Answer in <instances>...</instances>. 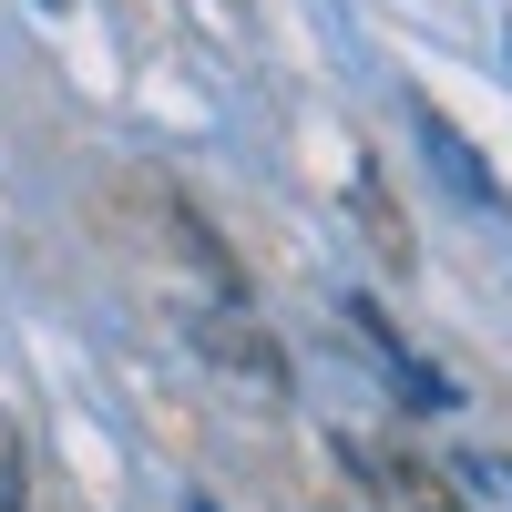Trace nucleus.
<instances>
[{
	"label": "nucleus",
	"mask_w": 512,
	"mask_h": 512,
	"mask_svg": "<svg viewBox=\"0 0 512 512\" xmlns=\"http://www.w3.org/2000/svg\"><path fill=\"white\" fill-rule=\"evenodd\" d=\"M41 11H62V0H41Z\"/></svg>",
	"instance_id": "nucleus-8"
},
{
	"label": "nucleus",
	"mask_w": 512,
	"mask_h": 512,
	"mask_svg": "<svg viewBox=\"0 0 512 512\" xmlns=\"http://www.w3.org/2000/svg\"><path fill=\"white\" fill-rule=\"evenodd\" d=\"M195 349L216 359L226 379H246L256 400H287V349H277L256 318H226V308H216V318H195Z\"/></svg>",
	"instance_id": "nucleus-1"
},
{
	"label": "nucleus",
	"mask_w": 512,
	"mask_h": 512,
	"mask_svg": "<svg viewBox=\"0 0 512 512\" xmlns=\"http://www.w3.org/2000/svg\"><path fill=\"white\" fill-rule=\"evenodd\" d=\"M390 390H400L410 410H451V379H431V369H420L410 349H390Z\"/></svg>",
	"instance_id": "nucleus-5"
},
{
	"label": "nucleus",
	"mask_w": 512,
	"mask_h": 512,
	"mask_svg": "<svg viewBox=\"0 0 512 512\" xmlns=\"http://www.w3.org/2000/svg\"><path fill=\"white\" fill-rule=\"evenodd\" d=\"M410 134H420V154H431V175L461 195V205H482V216H502V175L451 134V113H431V103H410Z\"/></svg>",
	"instance_id": "nucleus-2"
},
{
	"label": "nucleus",
	"mask_w": 512,
	"mask_h": 512,
	"mask_svg": "<svg viewBox=\"0 0 512 512\" xmlns=\"http://www.w3.org/2000/svg\"><path fill=\"white\" fill-rule=\"evenodd\" d=\"M0 512H31V451L11 420H0Z\"/></svg>",
	"instance_id": "nucleus-6"
},
{
	"label": "nucleus",
	"mask_w": 512,
	"mask_h": 512,
	"mask_svg": "<svg viewBox=\"0 0 512 512\" xmlns=\"http://www.w3.org/2000/svg\"><path fill=\"white\" fill-rule=\"evenodd\" d=\"M379 482H390V492H400L410 512H472V502L451 492V472H431L420 451H390V461H379Z\"/></svg>",
	"instance_id": "nucleus-3"
},
{
	"label": "nucleus",
	"mask_w": 512,
	"mask_h": 512,
	"mask_svg": "<svg viewBox=\"0 0 512 512\" xmlns=\"http://www.w3.org/2000/svg\"><path fill=\"white\" fill-rule=\"evenodd\" d=\"M349 205H359V226H369V236H379V256H390V267H400V277H410V226H400V216H390V205H379V175H369V164H359V195H349Z\"/></svg>",
	"instance_id": "nucleus-4"
},
{
	"label": "nucleus",
	"mask_w": 512,
	"mask_h": 512,
	"mask_svg": "<svg viewBox=\"0 0 512 512\" xmlns=\"http://www.w3.org/2000/svg\"><path fill=\"white\" fill-rule=\"evenodd\" d=\"M502 482H512V472H502Z\"/></svg>",
	"instance_id": "nucleus-9"
},
{
	"label": "nucleus",
	"mask_w": 512,
	"mask_h": 512,
	"mask_svg": "<svg viewBox=\"0 0 512 512\" xmlns=\"http://www.w3.org/2000/svg\"><path fill=\"white\" fill-rule=\"evenodd\" d=\"M185 512H216V502H185Z\"/></svg>",
	"instance_id": "nucleus-7"
}]
</instances>
